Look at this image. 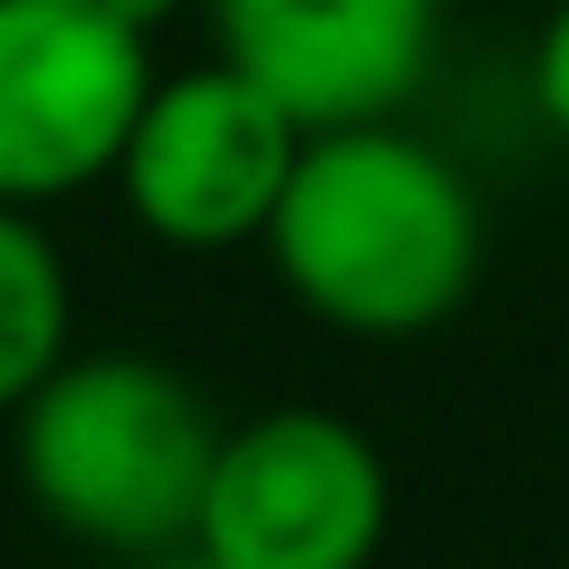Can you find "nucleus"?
Returning <instances> with one entry per match:
<instances>
[{"label":"nucleus","instance_id":"nucleus-1","mask_svg":"<svg viewBox=\"0 0 569 569\" xmlns=\"http://www.w3.org/2000/svg\"><path fill=\"white\" fill-rule=\"evenodd\" d=\"M480 249L471 178L400 116L302 133L267 222L276 284L347 338H418L453 320L480 284Z\"/></svg>","mask_w":569,"mask_h":569},{"label":"nucleus","instance_id":"nucleus-2","mask_svg":"<svg viewBox=\"0 0 569 569\" xmlns=\"http://www.w3.org/2000/svg\"><path fill=\"white\" fill-rule=\"evenodd\" d=\"M9 445H18V489L53 533L107 560H160L187 551L196 533L222 427L178 365L98 347V356H62L27 391Z\"/></svg>","mask_w":569,"mask_h":569},{"label":"nucleus","instance_id":"nucleus-3","mask_svg":"<svg viewBox=\"0 0 569 569\" xmlns=\"http://www.w3.org/2000/svg\"><path fill=\"white\" fill-rule=\"evenodd\" d=\"M391 533V471L338 409L284 400L222 427L187 551L204 569H373Z\"/></svg>","mask_w":569,"mask_h":569},{"label":"nucleus","instance_id":"nucleus-4","mask_svg":"<svg viewBox=\"0 0 569 569\" xmlns=\"http://www.w3.org/2000/svg\"><path fill=\"white\" fill-rule=\"evenodd\" d=\"M151 80V36L107 0H0V204L116 178Z\"/></svg>","mask_w":569,"mask_h":569},{"label":"nucleus","instance_id":"nucleus-5","mask_svg":"<svg viewBox=\"0 0 569 569\" xmlns=\"http://www.w3.org/2000/svg\"><path fill=\"white\" fill-rule=\"evenodd\" d=\"M293 151H302V124L231 62L160 71L116 151V196L169 249H240V240H267Z\"/></svg>","mask_w":569,"mask_h":569},{"label":"nucleus","instance_id":"nucleus-6","mask_svg":"<svg viewBox=\"0 0 569 569\" xmlns=\"http://www.w3.org/2000/svg\"><path fill=\"white\" fill-rule=\"evenodd\" d=\"M213 53L302 133L391 124L445 44V0H204Z\"/></svg>","mask_w":569,"mask_h":569},{"label":"nucleus","instance_id":"nucleus-7","mask_svg":"<svg viewBox=\"0 0 569 569\" xmlns=\"http://www.w3.org/2000/svg\"><path fill=\"white\" fill-rule=\"evenodd\" d=\"M71 356V267L27 204H0V418Z\"/></svg>","mask_w":569,"mask_h":569},{"label":"nucleus","instance_id":"nucleus-8","mask_svg":"<svg viewBox=\"0 0 569 569\" xmlns=\"http://www.w3.org/2000/svg\"><path fill=\"white\" fill-rule=\"evenodd\" d=\"M533 107H542V124L569 142V0H551V18H542V36H533Z\"/></svg>","mask_w":569,"mask_h":569},{"label":"nucleus","instance_id":"nucleus-9","mask_svg":"<svg viewBox=\"0 0 569 569\" xmlns=\"http://www.w3.org/2000/svg\"><path fill=\"white\" fill-rule=\"evenodd\" d=\"M107 9H116V18H124V27H142V36H151V27H160V18H169V9H178V0H107Z\"/></svg>","mask_w":569,"mask_h":569},{"label":"nucleus","instance_id":"nucleus-10","mask_svg":"<svg viewBox=\"0 0 569 569\" xmlns=\"http://www.w3.org/2000/svg\"><path fill=\"white\" fill-rule=\"evenodd\" d=\"M116 569H204L196 551H160V560H116Z\"/></svg>","mask_w":569,"mask_h":569}]
</instances>
